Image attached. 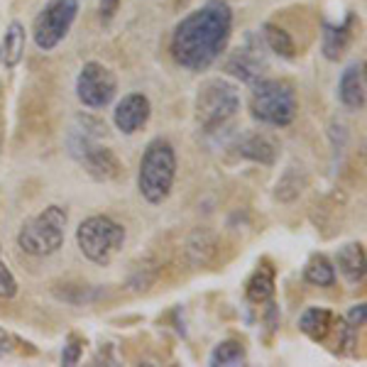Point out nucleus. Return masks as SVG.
<instances>
[{"instance_id": "6ab92c4d", "label": "nucleus", "mask_w": 367, "mask_h": 367, "mask_svg": "<svg viewBox=\"0 0 367 367\" xmlns=\"http://www.w3.org/2000/svg\"><path fill=\"white\" fill-rule=\"evenodd\" d=\"M304 279L309 284H313V287H333L335 269H333V265L329 262V257L313 255L311 260H309V265H306V269H304Z\"/></svg>"}, {"instance_id": "393cba45", "label": "nucleus", "mask_w": 367, "mask_h": 367, "mask_svg": "<svg viewBox=\"0 0 367 367\" xmlns=\"http://www.w3.org/2000/svg\"><path fill=\"white\" fill-rule=\"evenodd\" d=\"M118 5H120V0H98V8H100V17L103 20H113V15H115Z\"/></svg>"}, {"instance_id": "2eb2a0df", "label": "nucleus", "mask_w": 367, "mask_h": 367, "mask_svg": "<svg viewBox=\"0 0 367 367\" xmlns=\"http://www.w3.org/2000/svg\"><path fill=\"white\" fill-rule=\"evenodd\" d=\"M299 329L311 340H326V335L333 331V313L329 309H321V306H311L301 313Z\"/></svg>"}, {"instance_id": "7ed1b4c3", "label": "nucleus", "mask_w": 367, "mask_h": 367, "mask_svg": "<svg viewBox=\"0 0 367 367\" xmlns=\"http://www.w3.org/2000/svg\"><path fill=\"white\" fill-rule=\"evenodd\" d=\"M252 118L272 128H287L291 125L299 111L296 91L284 78H260L252 84L250 96Z\"/></svg>"}, {"instance_id": "ddd939ff", "label": "nucleus", "mask_w": 367, "mask_h": 367, "mask_svg": "<svg viewBox=\"0 0 367 367\" xmlns=\"http://www.w3.org/2000/svg\"><path fill=\"white\" fill-rule=\"evenodd\" d=\"M353 17H348L343 25H323V42H321V49L323 56L329 61H338L343 59V54L348 52L353 42Z\"/></svg>"}, {"instance_id": "0eeeda50", "label": "nucleus", "mask_w": 367, "mask_h": 367, "mask_svg": "<svg viewBox=\"0 0 367 367\" xmlns=\"http://www.w3.org/2000/svg\"><path fill=\"white\" fill-rule=\"evenodd\" d=\"M69 152L74 159L86 169L93 179L98 181H111L120 174V162L113 155L108 147L98 145L93 133H89L86 128H71L69 135Z\"/></svg>"}, {"instance_id": "423d86ee", "label": "nucleus", "mask_w": 367, "mask_h": 367, "mask_svg": "<svg viewBox=\"0 0 367 367\" xmlns=\"http://www.w3.org/2000/svg\"><path fill=\"white\" fill-rule=\"evenodd\" d=\"M67 211L61 206H47L42 213L30 218L20 233H17V245L23 252L32 257H49L64 245V230H67Z\"/></svg>"}, {"instance_id": "f3484780", "label": "nucleus", "mask_w": 367, "mask_h": 367, "mask_svg": "<svg viewBox=\"0 0 367 367\" xmlns=\"http://www.w3.org/2000/svg\"><path fill=\"white\" fill-rule=\"evenodd\" d=\"M262 39H265V47L272 49L277 56H282V59H294L296 56L294 39H291V34L287 32V30L279 27V25L265 23V27H262Z\"/></svg>"}, {"instance_id": "1a4fd4ad", "label": "nucleus", "mask_w": 367, "mask_h": 367, "mask_svg": "<svg viewBox=\"0 0 367 367\" xmlns=\"http://www.w3.org/2000/svg\"><path fill=\"white\" fill-rule=\"evenodd\" d=\"M118 91V78L100 61H89L76 76V96L86 108H106Z\"/></svg>"}, {"instance_id": "6e6552de", "label": "nucleus", "mask_w": 367, "mask_h": 367, "mask_svg": "<svg viewBox=\"0 0 367 367\" xmlns=\"http://www.w3.org/2000/svg\"><path fill=\"white\" fill-rule=\"evenodd\" d=\"M78 15V0H49L37 12L32 23V39L37 49L52 52L56 45L64 42V37L71 30L74 20Z\"/></svg>"}, {"instance_id": "f257e3e1", "label": "nucleus", "mask_w": 367, "mask_h": 367, "mask_svg": "<svg viewBox=\"0 0 367 367\" xmlns=\"http://www.w3.org/2000/svg\"><path fill=\"white\" fill-rule=\"evenodd\" d=\"M233 30V12L228 3H208L189 12L174 27L172 56L189 71H206L221 56Z\"/></svg>"}, {"instance_id": "a878e982", "label": "nucleus", "mask_w": 367, "mask_h": 367, "mask_svg": "<svg viewBox=\"0 0 367 367\" xmlns=\"http://www.w3.org/2000/svg\"><path fill=\"white\" fill-rule=\"evenodd\" d=\"M3 353H10V335L0 329V355H3Z\"/></svg>"}, {"instance_id": "f8f14e48", "label": "nucleus", "mask_w": 367, "mask_h": 367, "mask_svg": "<svg viewBox=\"0 0 367 367\" xmlns=\"http://www.w3.org/2000/svg\"><path fill=\"white\" fill-rule=\"evenodd\" d=\"M338 96L345 108L351 111H362L367 100V86H365V61L351 64L340 74L338 81Z\"/></svg>"}, {"instance_id": "9d476101", "label": "nucleus", "mask_w": 367, "mask_h": 367, "mask_svg": "<svg viewBox=\"0 0 367 367\" xmlns=\"http://www.w3.org/2000/svg\"><path fill=\"white\" fill-rule=\"evenodd\" d=\"M228 74L238 76L245 84H255L260 81L265 69H267V54H265V39L247 34L245 42L240 45V49L230 56L228 61Z\"/></svg>"}, {"instance_id": "5701e85b", "label": "nucleus", "mask_w": 367, "mask_h": 367, "mask_svg": "<svg viewBox=\"0 0 367 367\" xmlns=\"http://www.w3.org/2000/svg\"><path fill=\"white\" fill-rule=\"evenodd\" d=\"M0 296L3 299H15L17 296V282L3 260H0Z\"/></svg>"}, {"instance_id": "dca6fc26", "label": "nucleus", "mask_w": 367, "mask_h": 367, "mask_svg": "<svg viewBox=\"0 0 367 367\" xmlns=\"http://www.w3.org/2000/svg\"><path fill=\"white\" fill-rule=\"evenodd\" d=\"M25 42H27L25 27L20 23H10L5 37L0 42V64H5L8 69H15L25 54Z\"/></svg>"}, {"instance_id": "b1692460", "label": "nucleus", "mask_w": 367, "mask_h": 367, "mask_svg": "<svg viewBox=\"0 0 367 367\" xmlns=\"http://www.w3.org/2000/svg\"><path fill=\"white\" fill-rule=\"evenodd\" d=\"M348 326L351 329H360L365 326V304H355L348 313Z\"/></svg>"}, {"instance_id": "4be33fe9", "label": "nucleus", "mask_w": 367, "mask_h": 367, "mask_svg": "<svg viewBox=\"0 0 367 367\" xmlns=\"http://www.w3.org/2000/svg\"><path fill=\"white\" fill-rule=\"evenodd\" d=\"M81 353H84V340L78 338V335H69L67 345H64V351H61V362H64V365H76Z\"/></svg>"}, {"instance_id": "39448f33", "label": "nucleus", "mask_w": 367, "mask_h": 367, "mask_svg": "<svg viewBox=\"0 0 367 367\" xmlns=\"http://www.w3.org/2000/svg\"><path fill=\"white\" fill-rule=\"evenodd\" d=\"M240 93L225 78H211L196 93V120L206 133L223 130L238 115Z\"/></svg>"}, {"instance_id": "bb28decb", "label": "nucleus", "mask_w": 367, "mask_h": 367, "mask_svg": "<svg viewBox=\"0 0 367 367\" xmlns=\"http://www.w3.org/2000/svg\"><path fill=\"white\" fill-rule=\"evenodd\" d=\"M208 3H228V0H208Z\"/></svg>"}, {"instance_id": "aec40b11", "label": "nucleus", "mask_w": 367, "mask_h": 367, "mask_svg": "<svg viewBox=\"0 0 367 367\" xmlns=\"http://www.w3.org/2000/svg\"><path fill=\"white\" fill-rule=\"evenodd\" d=\"M274 294V277L269 269H257L250 277L247 287H245V296L252 301V304H265L269 296Z\"/></svg>"}, {"instance_id": "9b49d317", "label": "nucleus", "mask_w": 367, "mask_h": 367, "mask_svg": "<svg viewBox=\"0 0 367 367\" xmlns=\"http://www.w3.org/2000/svg\"><path fill=\"white\" fill-rule=\"evenodd\" d=\"M150 98L145 93H128L122 96V100L115 106L113 113V120H115V128L122 135H135L140 128H145V122L150 120Z\"/></svg>"}, {"instance_id": "412c9836", "label": "nucleus", "mask_w": 367, "mask_h": 367, "mask_svg": "<svg viewBox=\"0 0 367 367\" xmlns=\"http://www.w3.org/2000/svg\"><path fill=\"white\" fill-rule=\"evenodd\" d=\"M247 353H245L243 343L238 340H225V343L216 345V351L211 353V365H240L245 362Z\"/></svg>"}, {"instance_id": "4468645a", "label": "nucleus", "mask_w": 367, "mask_h": 367, "mask_svg": "<svg viewBox=\"0 0 367 367\" xmlns=\"http://www.w3.org/2000/svg\"><path fill=\"white\" fill-rule=\"evenodd\" d=\"M338 269L351 284H360L365 277V250L360 243H348L338 250Z\"/></svg>"}, {"instance_id": "a211bd4d", "label": "nucleus", "mask_w": 367, "mask_h": 367, "mask_svg": "<svg viewBox=\"0 0 367 367\" xmlns=\"http://www.w3.org/2000/svg\"><path fill=\"white\" fill-rule=\"evenodd\" d=\"M238 150L243 157H250V159L262 162V164H272L274 155H277V145L267 135H247L238 145Z\"/></svg>"}, {"instance_id": "20e7f679", "label": "nucleus", "mask_w": 367, "mask_h": 367, "mask_svg": "<svg viewBox=\"0 0 367 367\" xmlns=\"http://www.w3.org/2000/svg\"><path fill=\"white\" fill-rule=\"evenodd\" d=\"M76 245L86 260L106 267L125 245V228L111 216H91L76 228Z\"/></svg>"}, {"instance_id": "f03ea898", "label": "nucleus", "mask_w": 367, "mask_h": 367, "mask_svg": "<svg viewBox=\"0 0 367 367\" xmlns=\"http://www.w3.org/2000/svg\"><path fill=\"white\" fill-rule=\"evenodd\" d=\"M174 179H177V152L172 142L164 137L152 140L140 159L137 172V189L142 199L155 206L164 203L174 189Z\"/></svg>"}]
</instances>
